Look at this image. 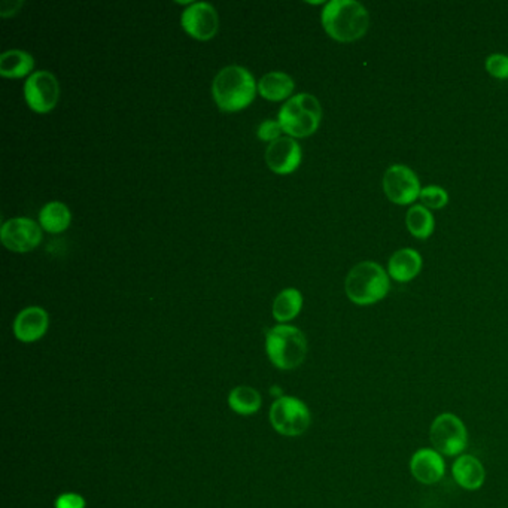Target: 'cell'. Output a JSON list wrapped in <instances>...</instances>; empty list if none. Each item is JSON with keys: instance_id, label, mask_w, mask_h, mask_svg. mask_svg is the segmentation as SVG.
<instances>
[{"instance_id": "cell-19", "label": "cell", "mask_w": 508, "mask_h": 508, "mask_svg": "<svg viewBox=\"0 0 508 508\" xmlns=\"http://www.w3.org/2000/svg\"><path fill=\"white\" fill-rule=\"evenodd\" d=\"M70 222H72V213L61 202H50L39 212V224L44 230L52 234H59L67 230Z\"/></svg>"}, {"instance_id": "cell-2", "label": "cell", "mask_w": 508, "mask_h": 508, "mask_svg": "<svg viewBox=\"0 0 508 508\" xmlns=\"http://www.w3.org/2000/svg\"><path fill=\"white\" fill-rule=\"evenodd\" d=\"M258 91V83L242 66H226L213 79L212 96L224 112H237L250 107Z\"/></svg>"}, {"instance_id": "cell-25", "label": "cell", "mask_w": 508, "mask_h": 508, "mask_svg": "<svg viewBox=\"0 0 508 508\" xmlns=\"http://www.w3.org/2000/svg\"><path fill=\"white\" fill-rule=\"evenodd\" d=\"M257 133H258L259 140L272 144V142L281 138V134L283 133V129L279 121L266 120L259 124Z\"/></svg>"}, {"instance_id": "cell-5", "label": "cell", "mask_w": 508, "mask_h": 508, "mask_svg": "<svg viewBox=\"0 0 508 508\" xmlns=\"http://www.w3.org/2000/svg\"><path fill=\"white\" fill-rule=\"evenodd\" d=\"M321 120V103L309 92H300L288 99L277 115V121L282 125L283 131L291 138L312 136L319 129Z\"/></svg>"}, {"instance_id": "cell-11", "label": "cell", "mask_w": 508, "mask_h": 508, "mask_svg": "<svg viewBox=\"0 0 508 508\" xmlns=\"http://www.w3.org/2000/svg\"><path fill=\"white\" fill-rule=\"evenodd\" d=\"M180 24L185 32L199 41H209L218 33L219 19L210 4L194 2L182 12Z\"/></svg>"}, {"instance_id": "cell-6", "label": "cell", "mask_w": 508, "mask_h": 508, "mask_svg": "<svg viewBox=\"0 0 508 508\" xmlns=\"http://www.w3.org/2000/svg\"><path fill=\"white\" fill-rule=\"evenodd\" d=\"M270 424L276 433L285 437H300L309 430L312 413L300 398L283 395L270 407Z\"/></svg>"}, {"instance_id": "cell-26", "label": "cell", "mask_w": 508, "mask_h": 508, "mask_svg": "<svg viewBox=\"0 0 508 508\" xmlns=\"http://www.w3.org/2000/svg\"><path fill=\"white\" fill-rule=\"evenodd\" d=\"M85 505H87L85 499L75 492L61 494L60 496H57L56 503H54L56 508H85Z\"/></svg>"}, {"instance_id": "cell-16", "label": "cell", "mask_w": 508, "mask_h": 508, "mask_svg": "<svg viewBox=\"0 0 508 508\" xmlns=\"http://www.w3.org/2000/svg\"><path fill=\"white\" fill-rule=\"evenodd\" d=\"M422 266H424L422 255L411 248H404L393 252V257L389 258V276L397 282H410L421 273Z\"/></svg>"}, {"instance_id": "cell-24", "label": "cell", "mask_w": 508, "mask_h": 508, "mask_svg": "<svg viewBox=\"0 0 508 508\" xmlns=\"http://www.w3.org/2000/svg\"><path fill=\"white\" fill-rule=\"evenodd\" d=\"M486 70L496 79H508V56L492 54L486 59Z\"/></svg>"}, {"instance_id": "cell-9", "label": "cell", "mask_w": 508, "mask_h": 508, "mask_svg": "<svg viewBox=\"0 0 508 508\" xmlns=\"http://www.w3.org/2000/svg\"><path fill=\"white\" fill-rule=\"evenodd\" d=\"M384 191L393 203L407 206L421 197V182L410 167L393 164L385 171Z\"/></svg>"}, {"instance_id": "cell-23", "label": "cell", "mask_w": 508, "mask_h": 508, "mask_svg": "<svg viewBox=\"0 0 508 508\" xmlns=\"http://www.w3.org/2000/svg\"><path fill=\"white\" fill-rule=\"evenodd\" d=\"M419 199L426 209H443L448 203V191L439 185H428L422 188Z\"/></svg>"}, {"instance_id": "cell-14", "label": "cell", "mask_w": 508, "mask_h": 508, "mask_svg": "<svg viewBox=\"0 0 508 508\" xmlns=\"http://www.w3.org/2000/svg\"><path fill=\"white\" fill-rule=\"evenodd\" d=\"M50 327V316L45 309L32 306L21 310L14 321L15 337L20 342L35 343L45 336Z\"/></svg>"}, {"instance_id": "cell-22", "label": "cell", "mask_w": 508, "mask_h": 508, "mask_svg": "<svg viewBox=\"0 0 508 508\" xmlns=\"http://www.w3.org/2000/svg\"><path fill=\"white\" fill-rule=\"evenodd\" d=\"M406 226L407 230L410 231L411 236L425 241L434 233V215L424 204H415L407 212Z\"/></svg>"}, {"instance_id": "cell-27", "label": "cell", "mask_w": 508, "mask_h": 508, "mask_svg": "<svg viewBox=\"0 0 508 508\" xmlns=\"http://www.w3.org/2000/svg\"><path fill=\"white\" fill-rule=\"evenodd\" d=\"M23 2H11V0H5L0 4V15L4 19H8L11 15L17 14V11L23 6Z\"/></svg>"}, {"instance_id": "cell-13", "label": "cell", "mask_w": 508, "mask_h": 508, "mask_svg": "<svg viewBox=\"0 0 508 508\" xmlns=\"http://www.w3.org/2000/svg\"><path fill=\"white\" fill-rule=\"evenodd\" d=\"M410 472L422 485H435L444 477L446 461L434 448H421L411 456Z\"/></svg>"}, {"instance_id": "cell-17", "label": "cell", "mask_w": 508, "mask_h": 508, "mask_svg": "<svg viewBox=\"0 0 508 508\" xmlns=\"http://www.w3.org/2000/svg\"><path fill=\"white\" fill-rule=\"evenodd\" d=\"M294 81L291 76L283 72H268L259 79L258 92L267 100L272 102H279L285 99H291L292 91H294Z\"/></svg>"}, {"instance_id": "cell-21", "label": "cell", "mask_w": 508, "mask_h": 508, "mask_svg": "<svg viewBox=\"0 0 508 508\" xmlns=\"http://www.w3.org/2000/svg\"><path fill=\"white\" fill-rule=\"evenodd\" d=\"M228 406L231 410L242 416H250L258 413L263 406L261 393L250 386H237L228 395Z\"/></svg>"}, {"instance_id": "cell-12", "label": "cell", "mask_w": 508, "mask_h": 508, "mask_svg": "<svg viewBox=\"0 0 508 508\" xmlns=\"http://www.w3.org/2000/svg\"><path fill=\"white\" fill-rule=\"evenodd\" d=\"M300 145L294 138H279L266 149V163L268 169L277 175H290L296 171L301 164Z\"/></svg>"}, {"instance_id": "cell-18", "label": "cell", "mask_w": 508, "mask_h": 508, "mask_svg": "<svg viewBox=\"0 0 508 508\" xmlns=\"http://www.w3.org/2000/svg\"><path fill=\"white\" fill-rule=\"evenodd\" d=\"M33 69H35V59L28 52L10 50L0 56V75L5 78H24L33 72Z\"/></svg>"}, {"instance_id": "cell-3", "label": "cell", "mask_w": 508, "mask_h": 508, "mask_svg": "<svg viewBox=\"0 0 508 508\" xmlns=\"http://www.w3.org/2000/svg\"><path fill=\"white\" fill-rule=\"evenodd\" d=\"M346 296L358 306L379 303L388 296L391 282L386 270L375 261H362L352 268L345 282Z\"/></svg>"}, {"instance_id": "cell-1", "label": "cell", "mask_w": 508, "mask_h": 508, "mask_svg": "<svg viewBox=\"0 0 508 508\" xmlns=\"http://www.w3.org/2000/svg\"><path fill=\"white\" fill-rule=\"evenodd\" d=\"M325 32L338 42H355L364 36L369 28V14L355 0H331L321 15Z\"/></svg>"}, {"instance_id": "cell-15", "label": "cell", "mask_w": 508, "mask_h": 508, "mask_svg": "<svg viewBox=\"0 0 508 508\" xmlns=\"http://www.w3.org/2000/svg\"><path fill=\"white\" fill-rule=\"evenodd\" d=\"M453 479L467 490L480 489L486 480V472L480 459L474 455H461L452 465Z\"/></svg>"}, {"instance_id": "cell-4", "label": "cell", "mask_w": 508, "mask_h": 508, "mask_svg": "<svg viewBox=\"0 0 508 508\" xmlns=\"http://www.w3.org/2000/svg\"><path fill=\"white\" fill-rule=\"evenodd\" d=\"M266 351L277 369H298L307 355V340L301 329L281 323L266 334Z\"/></svg>"}, {"instance_id": "cell-20", "label": "cell", "mask_w": 508, "mask_h": 508, "mask_svg": "<svg viewBox=\"0 0 508 508\" xmlns=\"http://www.w3.org/2000/svg\"><path fill=\"white\" fill-rule=\"evenodd\" d=\"M303 309V296L296 288H287L273 301V316L277 322H290Z\"/></svg>"}, {"instance_id": "cell-10", "label": "cell", "mask_w": 508, "mask_h": 508, "mask_svg": "<svg viewBox=\"0 0 508 508\" xmlns=\"http://www.w3.org/2000/svg\"><path fill=\"white\" fill-rule=\"evenodd\" d=\"M0 237L8 250L24 254L41 245L42 228L30 218H12L4 222Z\"/></svg>"}, {"instance_id": "cell-8", "label": "cell", "mask_w": 508, "mask_h": 508, "mask_svg": "<svg viewBox=\"0 0 508 508\" xmlns=\"http://www.w3.org/2000/svg\"><path fill=\"white\" fill-rule=\"evenodd\" d=\"M24 99L37 114L52 112L60 99V83L48 70H37L24 83Z\"/></svg>"}, {"instance_id": "cell-7", "label": "cell", "mask_w": 508, "mask_h": 508, "mask_svg": "<svg viewBox=\"0 0 508 508\" xmlns=\"http://www.w3.org/2000/svg\"><path fill=\"white\" fill-rule=\"evenodd\" d=\"M430 440L440 455L461 456L468 446L467 426L456 415L441 413L431 424Z\"/></svg>"}]
</instances>
